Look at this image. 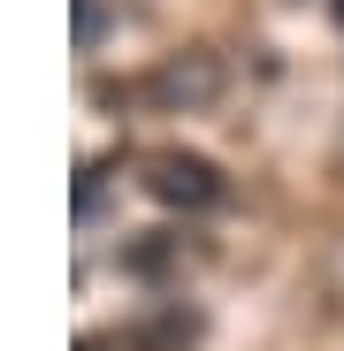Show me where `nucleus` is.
<instances>
[{"label": "nucleus", "instance_id": "obj_1", "mask_svg": "<svg viewBox=\"0 0 344 351\" xmlns=\"http://www.w3.org/2000/svg\"><path fill=\"white\" fill-rule=\"evenodd\" d=\"M138 184H146V199L168 206V214H207V206H222V168H214L207 153H184V145L146 153V160H138Z\"/></svg>", "mask_w": 344, "mask_h": 351}, {"label": "nucleus", "instance_id": "obj_2", "mask_svg": "<svg viewBox=\"0 0 344 351\" xmlns=\"http://www.w3.org/2000/svg\"><path fill=\"white\" fill-rule=\"evenodd\" d=\"M222 92V62L214 53H168V62L146 77V99L168 107V114H184V107H207Z\"/></svg>", "mask_w": 344, "mask_h": 351}, {"label": "nucleus", "instance_id": "obj_3", "mask_svg": "<svg viewBox=\"0 0 344 351\" xmlns=\"http://www.w3.org/2000/svg\"><path fill=\"white\" fill-rule=\"evenodd\" d=\"M192 336H199V313H184V306H176V313H161V321H146V328H138V343H192Z\"/></svg>", "mask_w": 344, "mask_h": 351}, {"label": "nucleus", "instance_id": "obj_4", "mask_svg": "<svg viewBox=\"0 0 344 351\" xmlns=\"http://www.w3.org/2000/svg\"><path fill=\"white\" fill-rule=\"evenodd\" d=\"M92 206H100V160L77 168V221H92Z\"/></svg>", "mask_w": 344, "mask_h": 351}, {"label": "nucleus", "instance_id": "obj_5", "mask_svg": "<svg viewBox=\"0 0 344 351\" xmlns=\"http://www.w3.org/2000/svg\"><path fill=\"white\" fill-rule=\"evenodd\" d=\"M100 23H107V8H100V0H77V46H84V53L100 46Z\"/></svg>", "mask_w": 344, "mask_h": 351}, {"label": "nucleus", "instance_id": "obj_6", "mask_svg": "<svg viewBox=\"0 0 344 351\" xmlns=\"http://www.w3.org/2000/svg\"><path fill=\"white\" fill-rule=\"evenodd\" d=\"M336 23H344V0H336Z\"/></svg>", "mask_w": 344, "mask_h": 351}, {"label": "nucleus", "instance_id": "obj_7", "mask_svg": "<svg viewBox=\"0 0 344 351\" xmlns=\"http://www.w3.org/2000/svg\"><path fill=\"white\" fill-rule=\"evenodd\" d=\"M77 351H100V343H77Z\"/></svg>", "mask_w": 344, "mask_h": 351}]
</instances>
